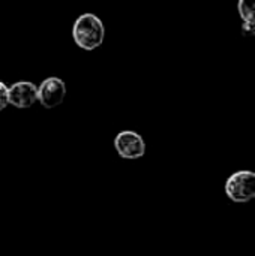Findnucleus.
<instances>
[{
    "mask_svg": "<svg viewBox=\"0 0 255 256\" xmlns=\"http://www.w3.org/2000/svg\"><path fill=\"white\" fill-rule=\"evenodd\" d=\"M104 36V24L95 14H83L75 20L72 27V38L80 48L86 51L96 50L102 45Z\"/></svg>",
    "mask_w": 255,
    "mask_h": 256,
    "instance_id": "obj_1",
    "label": "nucleus"
},
{
    "mask_svg": "<svg viewBox=\"0 0 255 256\" xmlns=\"http://www.w3.org/2000/svg\"><path fill=\"white\" fill-rule=\"evenodd\" d=\"M225 195L237 204L255 200V172L249 170L236 171L225 182Z\"/></svg>",
    "mask_w": 255,
    "mask_h": 256,
    "instance_id": "obj_2",
    "label": "nucleus"
},
{
    "mask_svg": "<svg viewBox=\"0 0 255 256\" xmlns=\"http://www.w3.org/2000/svg\"><path fill=\"white\" fill-rule=\"evenodd\" d=\"M114 147L123 159H140L146 153V144L140 134L134 130H123L114 140Z\"/></svg>",
    "mask_w": 255,
    "mask_h": 256,
    "instance_id": "obj_3",
    "label": "nucleus"
},
{
    "mask_svg": "<svg viewBox=\"0 0 255 256\" xmlns=\"http://www.w3.org/2000/svg\"><path fill=\"white\" fill-rule=\"evenodd\" d=\"M66 96V84L57 78L51 76L42 81V84L38 88V100L45 108H56L63 102Z\"/></svg>",
    "mask_w": 255,
    "mask_h": 256,
    "instance_id": "obj_4",
    "label": "nucleus"
},
{
    "mask_svg": "<svg viewBox=\"0 0 255 256\" xmlns=\"http://www.w3.org/2000/svg\"><path fill=\"white\" fill-rule=\"evenodd\" d=\"M38 100V87L30 81H20L8 87V102L17 108H30Z\"/></svg>",
    "mask_w": 255,
    "mask_h": 256,
    "instance_id": "obj_5",
    "label": "nucleus"
},
{
    "mask_svg": "<svg viewBox=\"0 0 255 256\" xmlns=\"http://www.w3.org/2000/svg\"><path fill=\"white\" fill-rule=\"evenodd\" d=\"M237 10L245 22H251L255 26V0H239Z\"/></svg>",
    "mask_w": 255,
    "mask_h": 256,
    "instance_id": "obj_6",
    "label": "nucleus"
},
{
    "mask_svg": "<svg viewBox=\"0 0 255 256\" xmlns=\"http://www.w3.org/2000/svg\"><path fill=\"white\" fill-rule=\"evenodd\" d=\"M8 87L5 82L0 81V112L8 106Z\"/></svg>",
    "mask_w": 255,
    "mask_h": 256,
    "instance_id": "obj_7",
    "label": "nucleus"
},
{
    "mask_svg": "<svg viewBox=\"0 0 255 256\" xmlns=\"http://www.w3.org/2000/svg\"><path fill=\"white\" fill-rule=\"evenodd\" d=\"M242 33L245 34V36H254L255 34V26L254 24H251V22H245L243 21V24H242Z\"/></svg>",
    "mask_w": 255,
    "mask_h": 256,
    "instance_id": "obj_8",
    "label": "nucleus"
}]
</instances>
